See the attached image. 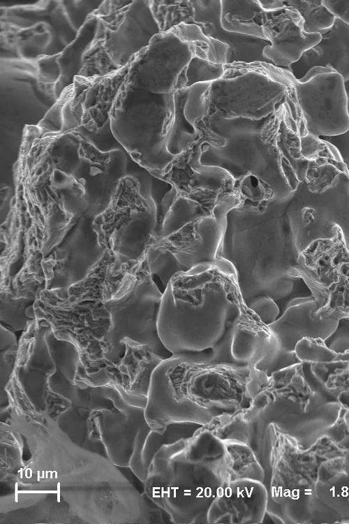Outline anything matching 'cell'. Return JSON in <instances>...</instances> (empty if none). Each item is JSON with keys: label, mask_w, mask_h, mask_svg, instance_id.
Returning <instances> with one entry per match:
<instances>
[{"label": "cell", "mask_w": 349, "mask_h": 524, "mask_svg": "<svg viewBox=\"0 0 349 524\" xmlns=\"http://www.w3.org/2000/svg\"><path fill=\"white\" fill-rule=\"evenodd\" d=\"M287 6L297 10L304 22V29L307 34H321L332 28L336 17L323 4L318 0L283 1Z\"/></svg>", "instance_id": "21"}, {"label": "cell", "mask_w": 349, "mask_h": 524, "mask_svg": "<svg viewBox=\"0 0 349 524\" xmlns=\"http://www.w3.org/2000/svg\"><path fill=\"white\" fill-rule=\"evenodd\" d=\"M344 86H345L346 92L348 101H349V79L344 80Z\"/></svg>", "instance_id": "33"}, {"label": "cell", "mask_w": 349, "mask_h": 524, "mask_svg": "<svg viewBox=\"0 0 349 524\" xmlns=\"http://www.w3.org/2000/svg\"><path fill=\"white\" fill-rule=\"evenodd\" d=\"M202 426L193 423L179 422L168 424L163 433L152 430L145 440L142 452V463L147 472L154 455L163 445L191 437Z\"/></svg>", "instance_id": "20"}, {"label": "cell", "mask_w": 349, "mask_h": 524, "mask_svg": "<svg viewBox=\"0 0 349 524\" xmlns=\"http://www.w3.org/2000/svg\"><path fill=\"white\" fill-rule=\"evenodd\" d=\"M319 306L312 297L291 300L282 314L269 328L279 344L286 350L295 351L304 338L325 340L335 330L339 317H320L316 314Z\"/></svg>", "instance_id": "14"}, {"label": "cell", "mask_w": 349, "mask_h": 524, "mask_svg": "<svg viewBox=\"0 0 349 524\" xmlns=\"http://www.w3.org/2000/svg\"><path fill=\"white\" fill-rule=\"evenodd\" d=\"M193 16L188 23L200 26L207 36L230 47L228 65L272 62L263 56L264 48L271 43L260 37L228 31L221 26V1H191Z\"/></svg>", "instance_id": "15"}, {"label": "cell", "mask_w": 349, "mask_h": 524, "mask_svg": "<svg viewBox=\"0 0 349 524\" xmlns=\"http://www.w3.org/2000/svg\"><path fill=\"white\" fill-rule=\"evenodd\" d=\"M225 73L224 65L214 64L207 59L193 55L185 69L184 88L200 83H213L221 80Z\"/></svg>", "instance_id": "24"}, {"label": "cell", "mask_w": 349, "mask_h": 524, "mask_svg": "<svg viewBox=\"0 0 349 524\" xmlns=\"http://www.w3.org/2000/svg\"><path fill=\"white\" fill-rule=\"evenodd\" d=\"M247 306L253 310L261 321L269 326L280 316L278 304L269 296H259L253 299Z\"/></svg>", "instance_id": "28"}, {"label": "cell", "mask_w": 349, "mask_h": 524, "mask_svg": "<svg viewBox=\"0 0 349 524\" xmlns=\"http://www.w3.org/2000/svg\"><path fill=\"white\" fill-rule=\"evenodd\" d=\"M347 168H348V173H349V165H347Z\"/></svg>", "instance_id": "34"}, {"label": "cell", "mask_w": 349, "mask_h": 524, "mask_svg": "<svg viewBox=\"0 0 349 524\" xmlns=\"http://www.w3.org/2000/svg\"><path fill=\"white\" fill-rule=\"evenodd\" d=\"M262 27L265 38L270 42L263 56L277 67L289 68L302 54L321 38L319 34H307L297 10L287 6L264 13L256 20Z\"/></svg>", "instance_id": "12"}, {"label": "cell", "mask_w": 349, "mask_h": 524, "mask_svg": "<svg viewBox=\"0 0 349 524\" xmlns=\"http://www.w3.org/2000/svg\"><path fill=\"white\" fill-rule=\"evenodd\" d=\"M262 9L265 12H274L285 7L283 1L272 0V1H258Z\"/></svg>", "instance_id": "32"}, {"label": "cell", "mask_w": 349, "mask_h": 524, "mask_svg": "<svg viewBox=\"0 0 349 524\" xmlns=\"http://www.w3.org/2000/svg\"><path fill=\"white\" fill-rule=\"evenodd\" d=\"M225 446L204 425L163 445L147 470L145 490L171 523L207 524L208 511L228 481Z\"/></svg>", "instance_id": "3"}, {"label": "cell", "mask_w": 349, "mask_h": 524, "mask_svg": "<svg viewBox=\"0 0 349 524\" xmlns=\"http://www.w3.org/2000/svg\"><path fill=\"white\" fill-rule=\"evenodd\" d=\"M254 312L234 268L222 259L173 276L163 293L158 334L173 356L237 365L231 354L233 332Z\"/></svg>", "instance_id": "1"}, {"label": "cell", "mask_w": 349, "mask_h": 524, "mask_svg": "<svg viewBox=\"0 0 349 524\" xmlns=\"http://www.w3.org/2000/svg\"><path fill=\"white\" fill-rule=\"evenodd\" d=\"M286 199L266 202L254 211L260 224H246L248 230L225 228L218 257L234 268L238 284L248 305L259 296L277 302L298 265L297 249Z\"/></svg>", "instance_id": "5"}, {"label": "cell", "mask_w": 349, "mask_h": 524, "mask_svg": "<svg viewBox=\"0 0 349 524\" xmlns=\"http://www.w3.org/2000/svg\"><path fill=\"white\" fill-rule=\"evenodd\" d=\"M301 362L295 351L283 348L275 337L260 360L251 367L262 372L270 377L273 373L295 366Z\"/></svg>", "instance_id": "23"}, {"label": "cell", "mask_w": 349, "mask_h": 524, "mask_svg": "<svg viewBox=\"0 0 349 524\" xmlns=\"http://www.w3.org/2000/svg\"><path fill=\"white\" fill-rule=\"evenodd\" d=\"M221 21L223 29L228 31L266 39L262 27L256 22H241L226 16H221Z\"/></svg>", "instance_id": "29"}, {"label": "cell", "mask_w": 349, "mask_h": 524, "mask_svg": "<svg viewBox=\"0 0 349 524\" xmlns=\"http://www.w3.org/2000/svg\"><path fill=\"white\" fill-rule=\"evenodd\" d=\"M225 66L224 76L211 84L209 115L260 119L290 95L295 77L288 69L262 62Z\"/></svg>", "instance_id": "8"}, {"label": "cell", "mask_w": 349, "mask_h": 524, "mask_svg": "<svg viewBox=\"0 0 349 524\" xmlns=\"http://www.w3.org/2000/svg\"><path fill=\"white\" fill-rule=\"evenodd\" d=\"M320 35L319 42L288 70L296 80H301L311 68L329 65L344 80L349 79V25L336 18L332 28Z\"/></svg>", "instance_id": "16"}, {"label": "cell", "mask_w": 349, "mask_h": 524, "mask_svg": "<svg viewBox=\"0 0 349 524\" xmlns=\"http://www.w3.org/2000/svg\"><path fill=\"white\" fill-rule=\"evenodd\" d=\"M163 296L143 258L133 265L117 293L105 303L111 321L104 338L105 356L111 361L122 356L125 339L132 347L144 345L164 360L173 356L158 330Z\"/></svg>", "instance_id": "7"}, {"label": "cell", "mask_w": 349, "mask_h": 524, "mask_svg": "<svg viewBox=\"0 0 349 524\" xmlns=\"http://www.w3.org/2000/svg\"><path fill=\"white\" fill-rule=\"evenodd\" d=\"M211 84L200 83L187 88L184 115L187 120L194 126L197 122L209 115Z\"/></svg>", "instance_id": "25"}, {"label": "cell", "mask_w": 349, "mask_h": 524, "mask_svg": "<svg viewBox=\"0 0 349 524\" xmlns=\"http://www.w3.org/2000/svg\"><path fill=\"white\" fill-rule=\"evenodd\" d=\"M322 3L336 18L349 25V1L322 0Z\"/></svg>", "instance_id": "31"}, {"label": "cell", "mask_w": 349, "mask_h": 524, "mask_svg": "<svg viewBox=\"0 0 349 524\" xmlns=\"http://www.w3.org/2000/svg\"><path fill=\"white\" fill-rule=\"evenodd\" d=\"M34 300V297L13 298L10 293H1V316L3 326L12 331L24 330L34 318L27 314V310Z\"/></svg>", "instance_id": "22"}, {"label": "cell", "mask_w": 349, "mask_h": 524, "mask_svg": "<svg viewBox=\"0 0 349 524\" xmlns=\"http://www.w3.org/2000/svg\"><path fill=\"white\" fill-rule=\"evenodd\" d=\"M223 442L226 449L228 481L248 479L264 483L265 470L251 446L238 441Z\"/></svg>", "instance_id": "19"}, {"label": "cell", "mask_w": 349, "mask_h": 524, "mask_svg": "<svg viewBox=\"0 0 349 524\" xmlns=\"http://www.w3.org/2000/svg\"><path fill=\"white\" fill-rule=\"evenodd\" d=\"M268 379L248 365L172 356L152 373L145 416L159 433L172 423L209 425L247 409Z\"/></svg>", "instance_id": "2"}, {"label": "cell", "mask_w": 349, "mask_h": 524, "mask_svg": "<svg viewBox=\"0 0 349 524\" xmlns=\"http://www.w3.org/2000/svg\"><path fill=\"white\" fill-rule=\"evenodd\" d=\"M292 96L309 133L330 137L349 129L344 79L331 66L314 67L302 79L294 78Z\"/></svg>", "instance_id": "9"}, {"label": "cell", "mask_w": 349, "mask_h": 524, "mask_svg": "<svg viewBox=\"0 0 349 524\" xmlns=\"http://www.w3.org/2000/svg\"><path fill=\"white\" fill-rule=\"evenodd\" d=\"M150 184L133 176L121 178L94 221L100 246L121 262L138 263L159 237L158 205Z\"/></svg>", "instance_id": "6"}, {"label": "cell", "mask_w": 349, "mask_h": 524, "mask_svg": "<svg viewBox=\"0 0 349 524\" xmlns=\"http://www.w3.org/2000/svg\"><path fill=\"white\" fill-rule=\"evenodd\" d=\"M286 105L260 119L207 115L195 125L200 139L192 154L200 165L221 168L232 180L253 175L277 198L290 196L295 176L279 138Z\"/></svg>", "instance_id": "4"}, {"label": "cell", "mask_w": 349, "mask_h": 524, "mask_svg": "<svg viewBox=\"0 0 349 524\" xmlns=\"http://www.w3.org/2000/svg\"><path fill=\"white\" fill-rule=\"evenodd\" d=\"M187 96V88L178 89L173 94L174 110L168 137L167 150L176 158L191 150L200 139L195 126L191 124L184 115Z\"/></svg>", "instance_id": "18"}, {"label": "cell", "mask_w": 349, "mask_h": 524, "mask_svg": "<svg viewBox=\"0 0 349 524\" xmlns=\"http://www.w3.org/2000/svg\"><path fill=\"white\" fill-rule=\"evenodd\" d=\"M267 505L268 491L263 482L228 481L208 511L207 524L262 523Z\"/></svg>", "instance_id": "13"}, {"label": "cell", "mask_w": 349, "mask_h": 524, "mask_svg": "<svg viewBox=\"0 0 349 524\" xmlns=\"http://www.w3.org/2000/svg\"><path fill=\"white\" fill-rule=\"evenodd\" d=\"M298 279H299V278H298ZM299 282H300V280H299ZM300 285H301V282H300ZM299 297H300V296H299ZM283 312H284V311H283Z\"/></svg>", "instance_id": "35"}, {"label": "cell", "mask_w": 349, "mask_h": 524, "mask_svg": "<svg viewBox=\"0 0 349 524\" xmlns=\"http://www.w3.org/2000/svg\"><path fill=\"white\" fill-rule=\"evenodd\" d=\"M343 174H349L347 165L339 150L329 143L325 150L309 163L304 182L311 193L320 194L336 187Z\"/></svg>", "instance_id": "17"}, {"label": "cell", "mask_w": 349, "mask_h": 524, "mask_svg": "<svg viewBox=\"0 0 349 524\" xmlns=\"http://www.w3.org/2000/svg\"><path fill=\"white\" fill-rule=\"evenodd\" d=\"M319 338H304L295 347V351L301 361L304 360L313 361H329L335 355V352L329 349L322 340Z\"/></svg>", "instance_id": "27"}, {"label": "cell", "mask_w": 349, "mask_h": 524, "mask_svg": "<svg viewBox=\"0 0 349 524\" xmlns=\"http://www.w3.org/2000/svg\"><path fill=\"white\" fill-rule=\"evenodd\" d=\"M264 13L258 1H221V16L241 22H255Z\"/></svg>", "instance_id": "26"}, {"label": "cell", "mask_w": 349, "mask_h": 524, "mask_svg": "<svg viewBox=\"0 0 349 524\" xmlns=\"http://www.w3.org/2000/svg\"><path fill=\"white\" fill-rule=\"evenodd\" d=\"M320 138L332 144L339 150L344 162L347 165H349V129L345 133L340 136L330 137L320 136Z\"/></svg>", "instance_id": "30"}, {"label": "cell", "mask_w": 349, "mask_h": 524, "mask_svg": "<svg viewBox=\"0 0 349 524\" xmlns=\"http://www.w3.org/2000/svg\"><path fill=\"white\" fill-rule=\"evenodd\" d=\"M287 210L299 254L315 240L332 238L335 225L343 231L349 247V174H343L336 187L320 194L311 193L301 182L288 198Z\"/></svg>", "instance_id": "10"}, {"label": "cell", "mask_w": 349, "mask_h": 524, "mask_svg": "<svg viewBox=\"0 0 349 524\" xmlns=\"http://www.w3.org/2000/svg\"><path fill=\"white\" fill-rule=\"evenodd\" d=\"M193 56L191 45L170 31L162 32L131 59L127 85L154 94H173L184 88L185 69Z\"/></svg>", "instance_id": "11"}]
</instances>
